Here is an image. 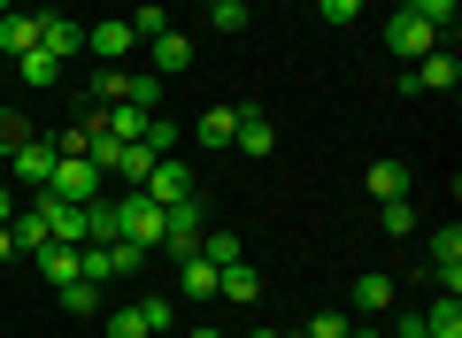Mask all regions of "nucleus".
Returning a JSON list of instances; mask_svg holds the SVG:
<instances>
[{"label":"nucleus","mask_w":462,"mask_h":338,"mask_svg":"<svg viewBox=\"0 0 462 338\" xmlns=\"http://www.w3.org/2000/svg\"><path fill=\"white\" fill-rule=\"evenodd\" d=\"M139 269H147V246H124V239L78 246V277H85V285H132Z\"/></svg>","instance_id":"f257e3e1"},{"label":"nucleus","mask_w":462,"mask_h":338,"mask_svg":"<svg viewBox=\"0 0 462 338\" xmlns=\"http://www.w3.org/2000/svg\"><path fill=\"white\" fill-rule=\"evenodd\" d=\"M116 239L124 246H162V200H147L132 185V193L116 200Z\"/></svg>","instance_id":"f03ea898"},{"label":"nucleus","mask_w":462,"mask_h":338,"mask_svg":"<svg viewBox=\"0 0 462 338\" xmlns=\"http://www.w3.org/2000/svg\"><path fill=\"white\" fill-rule=\"evenodd\" d=\"M54 139H23V146H8V178L16 185H32V193H47V178H54Z\"/></svg>","instance_id":"7ed1b4c3"},{"label":"nucleus","mask_w":462,"mask_h":338,"mask_svg":"<svg viewBox=\"0 0 462 338\" xmlns=\"http://www.w3.org/2000/svg\"><path fill=\"white\" fill-rule=\"evenodd\" d=\"M100 178H108V169H93L85 154H62V161H54V178H47V193L54 200H100Z\"/></svg>","instance_id":"20e7f679"},{"label":"nucleus","mask_w":462,"mask_h":338,"mask_svg":"<svg viewBox=\"0 0 462 338\" xmlns=\"http://www.w3.org/2000/svg\"><path fill=\"white\" fill-rule=\"evenodd\" d=\"M409 85H416V93H455V85H462V54L439 39L424 62H409Z\"/></svg>","instance_id":"39448f33"},{"label":"nucleus","mask_w":462,"mask_h":338,"mask_svg":"<svg viewBox=\"0 0 462 338\" xmlns=\"http://www.w3.org/2000/svg\"><path fill=\"white\" fill-rule=\"evenodd\" d=\"M431 47H439V32H431V23H416L409 8H401V16L385 23V54H401V62H424Z\"/></svg>","instance_id":"423d86ee"},{"label":"nucleus","mask_w":462,"mask_h":338,"mask_svg":"<svg viewBox=\"0 0 462 338\" xmlns=\"http://www.w3.org/2000/svg\"><path fill=\"white\" fill-rule=\"evenodd\" d=\"M139 193H147V200H162V208H170V200H193L200 185H193V169H185L178 154H162V161L147 169V185H139Z\"/></svg>","instance_id":"0eeeda50"},{"label":"nucleus","mask_w":462,"mask_h":338,"mask_svg":"<svg viewBox=\"0 0 462 338\" xmlns=\"http://www.w3.org/2000/svg\"><path fill=\"white\" fill-rule=\"evenodd\" d=\"M132 47H139V39H132V23H124V16H108V23L85 32V54H93L100 69H108V62H132Z\"/></svg>","instance_id":"6e6552de"},{"label":"nucleus","mask_w":462,"mask_h":338,"mask_svg":"<svg viewBox=\"0 0 462 338\" xmlns=\"http://www.w3.org/2000/svg\"><path fill=\"white\" fill-rule=\"evenodd\" d=\"M147 69H154V78H185V69H193V39H185V32H162V39H147Z\"/></svg>","instance_id":"1a4fd4ad"},{"label":"nucleus","mask_w":462,"mask_h":338,"mask_svg":"<svg viewBox=\"0 0 462 338\" xmlns=\"http://www.w3.org/2000/svg\"><path fill=\"white\" fill-rule=\"evenodd\" d=\"M346 307H355V323H378L385 307H393V277H385V269L355 277V292H346Z\"/></svg>","instance_id":"9d476101"},{"label":"nucleus","mask_w":462,"mask_h":338,"mask_svg":"<svg viewBox=\"0 0 462 338\" xmlns=\"http://www.w3.org/2000/svg\"><path fill=\"white\" fill-rule=\"evenodd\" d=\"M39 47H47L54 62H78V54H85V32H78L69 16H54V8H39Z\"/></svg>","instance_id":"9b49d317"},{"label":"nucleus","mask_w":462,"mask_h":338,"mask_svg":"<svg viewBox=\"0 0 462 338\" xmlns=\"http://www.w3.org/2000/svg\"><path fill=\"white\" fill-rule=\"evenodd\" d=\"M431 277H439L447 292H462V231H431Z\"/></svg>","instance_id":"f8f14e48"},{"label":"nucleus","mask_w":462,"mask_h":338,"mask_svg":"<svg viewBox=\"0 0 462 338\" xmlns=\"http://www.w3.org/2000/svg\"><path fill=\"white\" fill-rule=\"evenodd\" d=\"M231 146H239V154H254V161H263L270 146H278V131H270V115H263V108H239V131H231Z\"/></svg>","instance_id":"ddd939ff"},{"label":"nucleus","mask_w":462,"mask_h":338,"mask_svg":"<svg viewBox=\"0 0 462 338\" xmlns=\"http://www.w3.org/2000/svg\"><path fill=\"white\" fill-rule=\"evenodd\" d=\"M0 47H8V54H32L39 47V8H8V16H0Z\"/></svg>","instance_id":"4468645a"},{"label":"nucleus","mask_w":462,"mask_h":338,"mask_svg":"<svg viewBox=\"0 0 462 338\" xmlns=\"http://www.w3.org/2000/svg\"><path fill=\"white\" fill-rule=\"evenodd\" d=\"M16 78L32 85V93H54V85H62V62H54L47 47H32V54H16Z\"/></svg>","instance_id":"2eb2a0df"},{"label":"nucleus","mask_w":462,"mask_h":338,"mask_svg":"<svg viewBox=\"0 0 462 338\" xmlns=\"http://www.w3.org/2000/svg\"><path fill=\"white\" fill-rule=\"evenodd\" d=\"M424 338H462V292H439L424 307Z\"/></svg>","instance_id":"dca6fc26"},{"label":"nucleus","mask_w":462,"mask_h":338,"mask_svg":"<svg viewBox=\"0 0 462 338\" xmlns=\"http://www.w3.org/2000/svg\"><path fill=\"white\" fill-rule=\"evenodd\" d=\"M32 261H39V277H47V285H69V277H78V246H62V239H47Z\"/></svg>","instance_id":"f3484780"},{"label":"nucleus","mask_w":462,"mask_h":338,"mask_svg":"<svg viewBox=\"0 0 462 338\" xmlns=\"http://www.w3.org/2000/svg\"><path fill=\"white\" fill-rule=\"evenodd\" d=\"M178 292H185V300H216V261L185 254V261H178Z\"/></svg>","instance_id":"a211bd4d"},{"label":"nucleus","mask_w":462,"mask_h":338,"mask_svg":"<svg viewBox=\"0 0 462 338\" xmlns=\"http://www.w3.org/2000/svg\"><path fill=\"white\" fill-rule=\"evenodd\" d=\"M216 300H263V277L247 261H231V269H216Z\"/></svg>","instance_id":"6ab92c4d"},{"label":"nucleus","mask_w":462,"mask_h":338,"mask_svg":"<svg viewBox=\"0 0 462 338\" xmlns=\"http://www.w3.org/2000/svg\"><path fill=\"white\" fill-rule=\"evenodd\" d=\"M370 200H409V169H401V161H370Z\"/></svg>","instance_id":"aec40b11"},{"label":"nucleus","mask_w":462,"mask_h":338,"mask_svg":"<svg viewBox=\"0 0 462 338\" xmlns=\"http://www.w3.org/2000/svg\"><path fill=\"white\" fill-rule=\"evenodd\" d=\"M139 146H147V154H178V146H185V123H178V115H147Z\"/></svg>","instance_id":"412c9836"},{"label":"nucleus","mask_w":462,"mask_h":338,"mask_svg":"<svg viewBox=\"0 0 462 338\" xmlns=\"http://www.w3.org/2000/svg\"><path fill=\"white\" fill-rule=\"evenodd\" d=\"M231 131H239V108H200L193 139H200V146H231Z\"/></svg>","instance_id":"4be33fe9"},{"label":"nucleus","mask_w":462,"mask_h":338,"mask_svg":"<svg viewBox=\"0 0 462 338\" xmlns=\"http://www.w3.org/2000/svg\"><path fill=\"white\" fill-rule=\"evenodd\" d=\"M154 161H162V154H147V146H116V169H108V178H124V185H147V169H154Z\"/></svg>","instance_id":"5701e85b"},{"label":"nucleus","mask_w":462,"mask_h":338,"mask_svg":"<svg viewBox=\"0 0 462 338\" xmlns=\"http://www.w3.org/2000/svg\"><path fill=\"white\" fill-rule=\"evenodd\" d=\"M200 261H216V269H231V261H247L239 231H200Z\"/></svg>","instance_id":"b1692460"},{"label":"nucleus","mask_w":462,"mask_h":338,"mask_svg":"<svg viewBox=\"0 0 462 338\" xmlns=\"http://www.w3.org/2000/svg\"><path fill=\"white\" fill-rule=\"evenodd\" d=\"M124 93H132V69H124V62H108V69L85 78V100H124Z\"/></svg>","instance_id":"393cba45"},{"label":"nucleus","mask_w":462,"mask_h":338,"mask_svg":"<svg viewBox=\"0 0 462 338\" xmlns=\"http://www.w3.org/2000/svg\"><path fill=\"white\" fill-rule=\"evenodd\" d=\"M8 239H16V254H39V246H47L54 231H47V215H39V208H23L16 224H8Z\"/></svg>","instance_id":"a878e982"},{"label":"nucleus","mask_w":462,"mask_h":338,"mask_svg":"<svg viewBox=\"0 0 462 338\" xmlns=\"http://www.w3.org/2000/svg\"><path fill=\"white\" fill-rule=\"evenodd\" d=\"M54 300H62L69 315H100V285H85V277H69V285H54Z\"/></svg>","instance_id":"bb28decb"},{"label":"nucleus","mask_w":462,"mask_h":338,"mask_svg":"<svg viewBox=\"0 0 462 338\" xmlns=\"http://www.w3.org/2000/svg\"><path fill=\"white\" fill-rule=\"evenodd\" d=\"M401 8H409L416 23H431V32H439V39L455 32V0H401Z\"/></svg>","instance_id":"cd10ccee"},{"label":"nucleus","mask_w":462,"mask_h":338,"mask_svg":"<svg viewBox=\"0 0 462 338\" xmlns=\"http://www.w3.org/2000/svg\"><path fill=\"white\" fill-rule=\"evenodd\" d=\"M208 23H216L224 39H239V32L254 23V8H247V0H216V8H208Z\"/></svg>","instance_id":"c85d7f7f"},{"label":"nucleus","mask_w":462,"mask_h":338,"mask_svg":"<svg viewBox=\"0 0 462 338\" xmlns=\"http://www.w3.org/2000/svg\"><path fill=\"white\" fill-rule=\"evenodd\" d=\"M116 239V200H85V246Z\"/></svg>","instance_id":"c756f323"},{"label":"nucleus","mask_w":462,"mask_h":338,"mask_svg":"<svg viewBox=\"0 0 462 338\" xmlns=\"http://www.w3.org/2000/svg\"><path fill=\"white\" fill-rule=\"evenodd\" d=\"M108 338H154L147 331V307H139V300L132 307H108Z\"/></svg>","instance_id":"7c9ffc66"},{"label":"nucleus","mask_w":462,"mask_h":338,"mask_svg":"<svg viewBox=\"0 0 462 338\" xmlns=\"http://www.w3.org/2000/svg\"><path fill=\"white\" fill-rule=\"evenodd\" d=\"M132 108H147V115H162V78H154V69H132Z\"/></svg>","instance_id":"2f4dec72"},{"label":"nucleus","mask_w":462,"mask_h":338,"mask_svg":"<svg viewBox=\"0 0 462 338\" xmlns=\"http://www.w3.org/2000/svg\"><path fill=\"white\" fill-rule=\"evenodd\" d=\"M124 23H132V39H162V32H170V8H154V0H147V8L124 16Z\"/></svg>","instance_id":"473e14b6"},{"label":"nucleus","mask_w":462,"mask_h":338,"mask_svg":"<svg viewBox=\"0 0 462 338\" xmlns=\"http://www.w3.org/2000/svg\"><path fill=\"white\" fill-rule=\"evenodd\" d=\"M378 215H385V239H401V231H416V208H409V200H378Z\"/></svg>","instance_id":"72a5a7b5"},{"label":"nucleus","mask_w":462,"mask_h":338,"mask_svg":"<svg viewBox=\"0 0 462 338\" xmlns=\"http://www.w3.org/2000/svg\"><path fill=\"white\" fill-rule=\"evenodd\" d=\"M139 307H147V331H154V338H162V331H170V323H178V307H170V300H162V292H147V300H139Z\"/></svg>","instance_id":"f704fd0d"},{"label":"nucleus","mask_w":462,"mask_h":338,"mask_svg":"<svg viewBox=\"0 0 462 338\" xmlns=\"http://www.w3.org/2000/svg\"><path fill=\"white\" fill-rule=\"evenodd\" d=\"M346 331H355V315H331V307H324V315H316L300 338H346Z\"/></svg>","instance_id":"c9c22d12"},{"label":"nucleus","mask_w":462,"mask_h":338,"mask_svg":"<svg viewBox=\"0 0 462 338\" xmlns=\"http://www.w3.org/2000/svg\"><path fill=\"white\" fill-rule=\"evenodd\" d=\"M316 8H324V23H339V32L363 16V0H316Z\"/></svg>","instance_id":"e433bc0d"},{"label":"nucleus","mask_w":462,"mask_h":338,"mask_svg":"<svg viewBox=\"0 0 462 338\" xmlns=\"http://www.w3.org/2000/svg\"><path fill=\"white\" fill-rule=\"evenodd\" d=\"M0 224H16V200H8V185H0Z\"/></svg>","instance_id":"4c0bfd02"},{"label":"nucleus","mask_w":462,"mask_h":338,"mask_svg":"<svg viewBox=\"0 0 462 338\" xmlns=\"http://www.w3.org/2000/svg\"><path fill=\"white\" fill-rule=\"evenodd\" d=\"M8 254H16V239H8V224H0V261H8Z\"/></svg>","instance_id":"58836bf2"},{"label":"nucleus","mask_w":462,"mask_h":338,"mask_svg":"<svg viewBox=\"0 0 462 338\" xmlns=\"http://www.w3.org/2000/svg\"><path fill=\"white\" fill-rule=\"evenodd\" d=\"M346 338H378V323H355V331H346Z\"/></svg>","instance_id":"ea45409f"},{"label":"nucleus","mask_w":462,"mask_h":338,"mask_svg":"<svg viewBox=\"0 0 462 338\" xmlns=\"http://www.w3.org/2000/svg\"><path fill=\"white\" fill-rule=\"evenodd\" d=\"M0 185H8V146H0Z\"/></svg>","instance_id":"a19ab883"},{"label":"nucleus","mask_w":462,"mask_h":338,"mask_svg":"<svg viewBox=\"0 0 462 338\" xmlns=\"http://www.w3.org/2000/svg\"><path fill=\"white\" fill-rule=\"evenodd\" d=\"M193 338H224V331H208V323H200V331H193Z\"/></svg>","instance_id":"79ce46f5"},{"label":"nucleus","mask_w":462,"mask_h":338,"mask_svg":"<svg viewBox=\"0 0 462 338\" xmlns=\"http://www.w3.org/2000/svg\"><path fill=\"white\" fill-rule=\"evenodd\" d=\"M254 338H285V331H254Z\"/></svg>","instance_id":"37998d69"},{"label":"nucleus","mask_w":462,"mask_h":338,"mask_svg":"<svg viewBox=\"0 0 462 338\" xmlns=\"http://www.w3.org/2000/svg\"><path fill=\"white\" fill-rule=\"evenodd\" d=\"M8 8H16V0H0V16H8Z\"/></svg>","instance_id":"c03bdc74"},{"label":"nucleus","mask_w":462,"mask_h":338,"mask_svg":"<svg viewBox=\"0 0 462 338\" xmlns=\"http://www.w3.org/2000/svg\"><path fill=\"white\" fill-rule=\"evenodd\" d=\"M200 8H216V0H200Z\"/></svg>","instance_id":"a18cd8bd"},{"label":"nucleus","mask_w":462,"mask_h":338,"mask_svg":"<svg viewBox=\"0 0 462 338\" xmlns=\"http://www.w3.org/2000/svg\"><path fill=\"white\" fill-rule=\"evenodd\" d=\"M162 338H170V331H162Z\"/></svg>","instance_id":"49530a36"}]
</instances>
